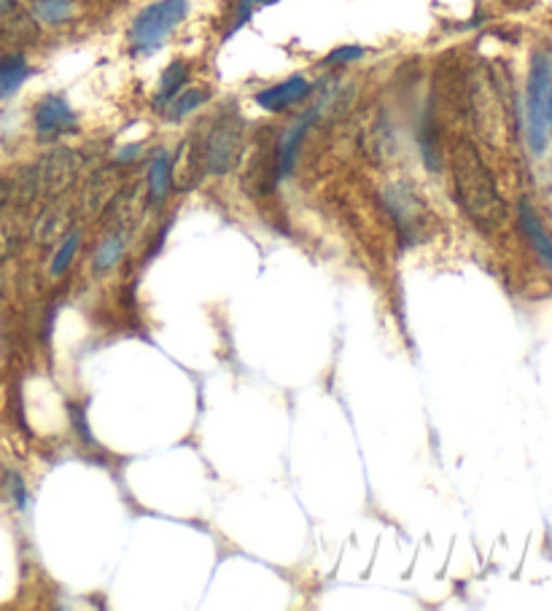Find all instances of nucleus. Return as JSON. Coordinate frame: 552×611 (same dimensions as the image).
I'll return each mask as SVG.
<instances>
[{
  "mask_svg": "<svg viewBox=\"0 0 552 611\" xmlns=\"http://www.w3.org/2000/svg\"><path fill=\"white\" fill-rule=\"evenodd\" d=\"M450 170H453L455 194L466 216L474 218L479 227H499L506 218V203L496 187L493 173L470 140H455L450 151Z\"/></svg>",
  "mask_w": 552,
  "mask_h": 611,
  "instance_id": "f257e3e1",
  "label": "nucleus"
},
{
  "mask_svg": "<svg viewBox=\"0 0 552 611\" xmlns=\"http://www.w3.org/2000/svg\"><path fill=\"white\" fill-rule=\"evenodd\" d=\"M189 3L187 0H157L146 5L136 16L130 27V43L136 54H154L165 43L167 36L176 33V27L187 20Z\"/></svg>",
  "mask_w": 552,
  "mask_h": 611,
  "instance_id": "f03ea898",
  "label": "nucleus"
},
{
  "mask_svg": "<svg viewBox=\"0 0 552 611\" xmlns=\"http://www.w3.org/2000/svg\"><path fill=\"white\" fill-rule=\"evenodd\" d=\"M243 119L238 114H224L210 127L203 145V167L210 176H227L243 154Z\"/></svg>",
  "mask_w": 552,
  "mask_h": 611,
  "instance_id": "7ed1b4c3",
  "label": "nucleus"
},
{
  "mask_svg": "<svg viewBox=\"0 0 552 611\" xmlns=\"http://www.w3.org/2000/svg\"><path fill=\"white\" fill-rule=\"evenodd\" d=\"M552 68L548 54H537L528 73V140L534 154H542L548 145V98H550Z\"/></svg>",
  "mask_w": 552,
  "mask_h": 611,
  "instance_id": "20e7f679",
  "label": "nucleus"
},
{
  "mask_svg": "<svg viewBox=\"0 0 552 611\" xmlns=\"http://www.w3.org/2000/svg\"><path fill=\"white\" fill-rule=\"evenodd\" d=\"M383 203H386L388 213H391V218L396 221V229H399L401 240H405L407 245L421 243V240L426 238L428 218L432 216H428L426 203L412 192V187H407V183H391V187H386V192H383Z\"/></svg>",
  "mask_w": 552,
  "mask_h": 611,
  "instance_id": "39448f33",
  "label": "nucleus"
},
{
  "mask_svg": "<svg viewBox=\"0 0 552 611\" xmlns=\"http://www.w3.org/2000/svg\"><path fill=\"white\" fill-rule=\"evenodd\" d=\"M79 156L70 149H52L49 154H43L36 170H33L38 192L49 194V198L65 194L79 178Z\"/></svg>",
  "mask_w": 552,
  "mask_h": 611,
  "instance_id": "423d86ee",
  "label": "nucleus"
},
{
  "mask_svg": "<svg viewBox=\"0 0 552 611\" xmlns=\"http://www.w3.org/2000/svg\"><path fill=\"white\" fill-rule=\"evenodd\" d=\"M36 132L43 138L52 136H63V132H74L76 130V114L74 109L68 105V100L60 98V94H49L43 98L41 103L36 105Z\"/></svg>",
  "mask_w": 552,
  "mask_h": 611,
  "instance_id": "0eeeda50",
  "label": "nucleus"
},
{
  "mask_svg": "<svg viewBox=\"0 0 552 611\" xmlns=\"http://www.w3.org/2000/svg\"><path fill=\"white\" fill-rule=\"evenodd\" d=\"M310 81L305 76H292L286 81L275 84V87H267L256 94V103L265 111H286L288 105L299 103L310 94Z\"/></svg>",
  "mask_w": 552,
  "mask_h": 611,
  "instance_id": "6e6552de",
  "label": "nucleus"
},
{
  "mask_svg": "<svg viewBox=\"0 0 552 611\" xmlns=\"http://www.w3.org/2000/svg\"><path fill=\"white\" fill-rule=\"evenodd\" d=\"M521 227L523 232H526L528 243H531L534 251H537L539 259L544 262V267H550L552 270V238L548 234V229H544V224L539 221L537 211H534L528 200H523L521 203Z\"/></svg>",
  "mask_w": 552,
  "mask_h": 611,
  "instance_id": "1a4fd4ad",
  "label": "nucleus"
},
{
  "mask_svg": "<svg viewBox=\"0 0 552 611\" xmlns=\"http://www.w3.org/2000/svg\"><path fill=\"white\" fill-rule=\"evenodd\" d=\"M318 111H310L308 116H303V119L297 122V125L292 127V130L286 132L281 140V149H278V173L281 176H288V173L294 170V162H297V154H299V145H303V138L308 136L310 125L316 122Z\"/></svg>",
  "mask_w": 552,
  "mask_h": 611,
  "instance_id": "9d476101",
  "label": "nucleus"
},
{
  "mask_svg": "<svg viewBox=\"0 0 552 611\" xmlns=\"http://www.w3.org/2000/svg\"><path fill=\"white\" fill-rule=\"evenodd\" d=\"M172 187V156L165 149L157 151L149 167V203H162Z\"/></svg>",
  "mask_w": 552,
  "mask_h": 611,
  "instance_id": "9b49d317",
  "label": "nucleus"
},
{
  "mask_svg": "<svg viewBox=\"0 0 552 611\" xmlns=\"http://www.w3.org/2000/svg\"><path fill=\"white\" fill-rule=\"evenodd\" d=\"M116 189H119V173H116V167H108V170H100L98 176H92V181L87 183V192H84L87 211L98 213L100 207L108 203Z\"/></svg>",
  "mask_w": 552,
  "mask_h": 611,
  "instance_id": "f8f14e48",
  "label": "nucleus"
},
{
  "mask_svg": "<svg viewBox=\"0 0 552 611\" xmlns=\"http://www.w3.org/2000/svg\"><path fill=\"white\" fill-rule=\"evenodd\" d=\"M27 76H30V68H27V60L22 54L0 58V100L11 98L27 81Z\"/></svg>",
  "mask_w": 552,
  "mask_h": 611,
  "instance_id": "ddd939ff",
  "label": "nucleus"
},
{
  "mask_svg": "<svg viewBox=\"0 0 552 611\" xmlns=\"http://www.w3.org/2000/svg\"><path fill=\"white\" fill-rule=\"evenodd\" d=\"M189 81V68L187 63H181V60H176V63L167 65V71L162 73V81H159V92L157 98H154V109L162 111L167 103H170L176 94H181V89L187 87Z\"/></svg>",
  "mask_w": 552,
  "mask_h": 611,
  "instance_id": "4468645a",
  "label": "nucleus"
},
{
  "mask_svg": "<svg viewBox=\"0 0 552 611\" xmlns=\"http://www.w3.org/2000/svg\"><path fill=\"white\" fill-rule=\"evenodd\" d=\"M127 249V232H116L111 234L108 240H103V245L98 249V254H94V262H92V270L94 272H108L111 267H116V262L121 259V254H125Z\"/></svg>",
  "mask_w": 552,
  "mask_h": 611,
  "instance_id": "2eb2a0df",
  "label": "nucleus"
},
{
  "mask_svg": "<svg viewBox=\"0 0 552 611\" xmlns=\"http://www.w3.org/2000/svg\"><path fill=\"white\" fill-rule=\"evenodd\" d=\"M205 100H208V92H205V89H189V92L176 94V98L167 103V111H165L167 119H172V122L187 119V116L194 114V111H197Z\"/></svg>",
  "mask_w": 552,
  "mask_h": 611,
  "instance_id": "dca6fc26",
  "label": "nucleus"
},
{
  "mask_svg": "<svg viewBox=\"0 0 552 611\" xmlns=\"http://www.w3.org/2000/svg\"><path fill=\"white\" fill-rule=\"evenodd\" d=\"M33 11L47 25H60V22H68L76 14V3L74 0H36Z\"/></svg>",
  "mask_w": 552,
  "mask_h": 611,
  "instance_id": "f3484780",
  "label": "nucleus"
},
{
  "mask_svg": "<svg viewBox=\"0 0 552 611\" xmlns=\"http://www.w3.org/2000/svg\"><path fill=\"white\" fill-rule=\"evenodd\" d=\"M79 245H81L79 232H70L68 238H65V243L60 245V251L54 254V259H52V278L65 275V270L70 267V262L76 259V251H79Z\"/></svg>",
  "mask_w": 552,
  "mask_h": 611,
  "instance_id": "a211bd4d",
  "label": "nucleus"
},
{
  "mask_svg": "<svg viewBox=\"0 0 552 611\" xmlns=\"http://www.w3.org/2000/svg\"><path fill=\"white\" fill-rule=\"evenodd\" d=\"M65 216H60V211H49L47 216H43V221L38 224V238L43 240V243H49L52 238H57V234H63L65 229Z\"/></svg>",
  "mask_w": 552,
  "mask_h": 611,
  "instance_id": "6ab92c4d",
  "label": "nucleus"
},
{
  "mask_svg": "<svg viewBox=\"0 0 552 611\" xmlns=\"http://www.w3.org/2000/svg\"><path fill=\"white\" fill-rule=\"evenodd\" d=\"M361 58H364V49L361 47H339L329 54L326 65H348V63H356V60H361Z\"/></svg>",
  "mask_w": 552,
  "mask_h": 611,
  "instance_id": "aec40b11",
  "label": "nucleus"
},
{
  "mask_svg": "<svg viewBox=\"0 0 552 611\" xmlns=\"http://www.w3.org/2000/svg\"><path fill=\"white\" fill-rule=\"evenodd\" d=\"M138 154H141V145H127V149H121L119 162H132Z\"/></svg>",
  "mask_w": 552,
  "mask_h": 611,
  "instance_id": "412c9836",
  "label": "nucleus"
},
{
  "mask_svg": "<svg viewBox=\"0 0 552 611\" xmlns=\"http://www.w3.org/2000/svg\"><path fill=\"white\" fill-rule=\"evenodd\" d=\"M16 9V0H0V14H11Z\"/></svg>",
  "mask_w": 552,
  "mask_h": 611,
  "instance_id": "4be33fe9",
  "label": "nucleus"
},
{
  "mask_svg": "<svg viewBox=\"0 0 552 611\" xmlns=\"http://www.w3.org/2000/svg\"><path fill=\"white\" fill-rule=\"evenodd\" d=\"M9 192H11V189H9V183H5V181H3V178H0V207H3L5 200H9Z\"/></svg>",
  "mask_w": 552,
  "mask_h": 611,
  "instance_id": "5701e85b",
  "label": "nucleus"
},
{
  "mask_svg": "<svg viewBox=\"0 0 552 611\" xmlns=\"http://www.w3.org/2000/svg\"><path fill=\"white\" fill-rule=\"evenodd\" d=\"M548 125L552 127V81H550V98H548Z\"/></svg>",
  "mask_w": 552,
  "mask_h": 611,
  "instance_id": "b1692460",
  "label": "nucleus"
},
{
  "mask_svg": "<svg viewBox=\"0 0 552 611\" xmlns=\"http://www.w3.org/2000/svg\"><path fill=\"white\" fill-rule=\"evenodd\" d=\"M256 3H261V5H272V3H278V0H256Z\"/></svg>",
  "mask_w": 552,
  "mask_h": 611,
  "instance_id": "393cba45",
  "label": "nucleus"
},
{
  "mask_svg": "<svg viewBox=\"0 0 552 611\" xmlns=\"http://www.w3.org/2000/svg\"><path fill=\"white\" fill-rule=\"evenodd\" d=\"M3 285H5V280H3V272H0V296H3Z\"/></svg>",
  "mask_w": 552,
  "mask_h": 611,
  "instance_id": "a878e982",
  "label": "nucleus"
}]
</instances>
